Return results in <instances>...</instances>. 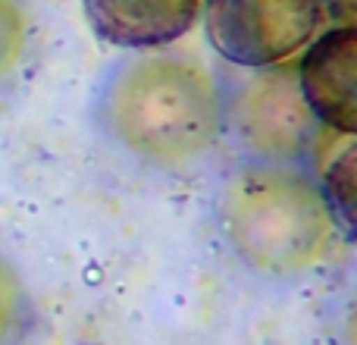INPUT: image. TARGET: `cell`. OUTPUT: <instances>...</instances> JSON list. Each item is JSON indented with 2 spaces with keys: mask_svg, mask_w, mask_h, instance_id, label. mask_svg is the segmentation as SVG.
<instances>
[{
  "mask_svg": "<svg viewBox=\"0 0 357 345\" xmlns=\"http://www.w3.org/2000/svg\"><path fill=\"white\" fill-rule=\"evenodd\" d=\"M339 214L298 163L248 161L220 191V226L232 254L260 277H301L335 242Z\"/></svg>",
  "mask_w": 357,
  "mask_h": 345,
  "instance_id": "obj_1",
  "label": "cell"
},
{
  "mask_svg": "<svg viewBox=\"0 0 357 345\" xmlns=\"http://www.w3.org/2000/svg\"><path fill=\"white\" fill-rule=\"evenodd\" d=\"M107 132L135 157L182 167L216 145L226 101L213 75L182 57H142L110 79L104 91Z\"/></svg>",
  "mask_w": 357,
  "mask_h": 345,
  "instance_id": "obj_2",
  "label": "cell"
},
{
  "mask_svg": "<svg viewBox=\"0 0 357 345\" xmlns=\"http://www.w3.org/2000/svg\"><path fill=\"white\" fill-rule=\"evenodd\" d=\"M323 0H207L204 25L216 54L235 66H279L314 41Z\"/></svg>",
  "mask_w": 357,
  "mask_h": 345,
  "instance_id": "obj_3",
  "label": "cell"
},
{
  "mask_svg": "<svg viewBox=\"0 0 357 345\" xmlns=\"http://www.w3.org/2000/svg\"><path fill=\"white\" fill-rule=\"evenodd\" d=\"M226 123L251 161L270 163H301L317 135V117L285 63L260 69L235 88L226 101Z\"/></svg>",
  "mask_w": 357,
  "mask_h": 345,
  "instance_id": "obj_4",
  "label": "cell"
},
{
  "mask_svg": "<svg viewBox=\"0 0 357 345\" xmlns=\"http://www.w3.org/2000/svg\"><path fill=\"white\" fill-rule=\"evenodd\" d=\"M301 94L314 110L317 123L329 126L333 132L354 135L357 129V31L354 25L323 31L314 38L307 54L295 69Z\"/></svg>",
  "mask_w": 357,
  "mask_h": 345,
  "instance_id": "obj_5",
  "label": "cell"
},
{
  "mask_svg": "<svg viewBox=\"0 0 357 345\" xmlns=\"http://www.w3.org/2000/svg\"><path fill=\"white\" fill-rule=\"evenodd\" d=\"M204 0H85L104 41L119 47H163L195 25Z\"/></svg>",
  "mask_w": 357,
  "mask_h": 345,
  "instance_id": "obj_6",
  "label": "cell"
},
{
  "mask_svg": "<svg viewBox=\"0 0 357 345\" xmlns=\"http://www.w3.org/2000/svg\"><path fill=\"white\" fill-rule=\"evenodd\" d=\"M29 333V295L0 254V345H19Z\"/></svg>",
  "mask_w": 357,
  "mask_h": 345,
  "instance_id": "obj_7",
  "label": "cell"
},
{
  "mask_svg": "<svg viewBox=\"0 0 357 345\" xmlns=\"http://www.w3.org/2000/svg\"><path fill=\"white\" fill-rule=\"evenodd\" d=\"M25 50V13L19 0H0V82L16 69Z\"/></svg>",
  "mask_w": 357,
  "mask_h": 345,
  "instance_id": "obj_8",
  "label": "cell"
},
{
  "mask_svg": "<svg viewBox=\"0 0 357 345\" xmlns=\"http://www.w3.org/2000/svg\"><path fill=\"white\" fill-rule=\"evenodd\" d=\"M326 198L335 207V214L345 223H351V204H354V148L345 145L339 161H333L326 176Z\"/></svg>",
  "mask_w": 357,
  "mask_h": 345,
  "instance_id": "obj_9",
  "label": "cell"
}]
</instances>
